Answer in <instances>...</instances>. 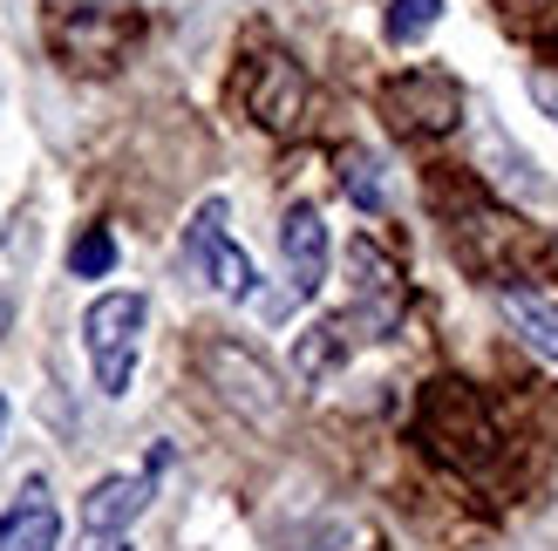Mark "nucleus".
I'll use <instances>...</instances> for the list:
<instances>
[{
  "label": "nucleus",
  "mask_w": 558,
  "mask_h": 551,
  "mask_svg": "<svg viewBox=\"0 0 558 551\" xmlns=\"http://www.w3.org/2000/svg\"><path fill=\"white\" fill-rule=\"evenodd\" d=\"M144 320H150L144 293H102V299H89V314H82V347H89V368H96L102 395L130 389L136 354H144Z\"/></svg>",
  "instance_id": "obj_1"
},
{
  "label": "nucleus",
  "mask_w": 558,
  "mask_h": 551,
  "mask_svg": "<svg viewBox=\"0 0 558 551\" xmlns=\"http://www.w3.org/2000/svg\"><path fill=\"white\" fill-rule=\"evenodd\" d=\"M178 259H184L191 280H205L211 293H226V299H259V272H253V259H245L239 245H232V232H226V198H205L198 211H191Z\"/></svg>",
  "instance_id": "obj_2"
},
{
  "label": "nucleus",
  "mask_w": 558,
  "mask_h": 551,
  "mask_svg": "<svg viewBox=\"0 0 558 551\" xmlns=\"http://www.w3.org/2000/svg\"><path fill=\"white\" fill-rule=\"evenodd\" d=\"M48 41L69 69H117V54L136 41V14H123L117 0H96V8H54Z\"/></svg>",
  "instance_id": "obj_3"
},
{
  "label": "nucleus",
  "mask_w": 558,
  "mask_h": 551,
  "mask_svg": "<svg viewBox=\"0 0 558 551\" xmlns=\"http://www.w3.org/2000/svg\"><path fill=\"white\" fill-rule=\"evenodd\" d=\"M381 109H388V123L409 130V136H442L463 117V89L436 69H415V75H396L381 89Z\"/></svg>",
  "instance_id": "obj_4"
},
{
  "label": "nucleus",
  "mask_w": 558,
  "mask_h": 551,
  "mask_svg": "<svg viewBox=\"0 0 558 551\" xmlns=\"http://www.w3.org/2000/svg\"><path fill=\"white\" fill-rule=\"evenodd\" d=\"M348 266H354V314H341V320L361 327V334H388V327L402 320V280H396V266H388V253L375 238H354Z\"/></svg>",
  "instance_id": "obj_5"
},
{
  "label": "nucleus",
  "mask_w": 558,
  "mask_h": 551,
  "mask_svg": "<svg viewBox=\"0 0 558 551\" xmlns=\"http://www.w3.org/2000/svg\"><path fill=\"white\" fill-rule=\"evenodd\" d=\"M279 259H287V286L293 299H314L327 286V225L314 205H287V218H279Z\"/></svg>",
  "instance_id": "obj_6"
},
{
  "label": "nucleus",
  "mask_w": 558,
  "mask_h": 551,
  "mask_svg": "<svg viewBox=\"0 0 558 551\" xmlns=\"http://www.w3.org/2000/svg\"><path fill=\"white\" fill-rule=\"evenodd\" d=\"M150 511V477H102L82 498V538H130V525Z\"/></svg>",
  "instance_id": "obj_7"
},
{
  "label": "nucleus",
  "mask_w": 558,
  "mask_h": 551,
  "mask_svg": "<svg viewBox=\"0 0 558 551\" xmlns=\"http://www.w3.org/2000/svg\"><path fill=\"white\" fill-rule=\"evenodd\" d=\"M245 102L266 130H293L300 123V102H306V75L287 62V54H259L253 82H245Z\"/></svg>",
  "instance_id": "obj_8"
},
{
  "label": "nucleus",
  "mask_w": 558,
  "mask_h": 551,
  "mask_svg": "<svg viewBox=\"0 0 558 551\" xmlns=\"http://www.w3.org/2000/svg\"><path fill=\"white\" fill-rule=\"evenodd\" d=\"M54 544H62V511H54L48 483L35 477L14 498V511L0 517V551H54Z\"/></svg>",
  "instance_id": "obj_9"
},
{
  "label": "nucleus",
  "mask_w": 558,
  "mask_h": 551,
  "mask_svg": "<svg viewBox=\"0 0 558 551\" xmlns=\"http://www.w3.org/2000/svg\"><path fill=\"white\" fill-rule=\"evenodd\" d=\"M505 320L518 327V341L532 347V354H545V362H558V299L505 286Z\"/></svg>",
  "instance_id": "obj_10"
},
{
  "label": "nucleus",
  "mask_w": 558,
  "mask_h": 551,
  "mask_svg": "<svg viewBox=\"0 0 558 551\" xmlns=\"http://www.w3.org/2000/svg\"><path fill=\"white\" fill-rule=\"evenodd\" d=\"M211 375L218 381H232V402H245V408H259V416H272L279 408V389H272V375L253 362V354H239V347H211Z\"/></svg>",
  "instance_id": "obj_11"
},
{
  "label": "nucleus",
  "mask_w": 558,
  "mask_h": 551,
  "mask_svg": "<svg viewBox=\"0 0 558 551\" xmlns=\"http://www.w3.org/2000/svg\"><path fill=\"white\" fill-rule=\"evenodd\" d=\"M436 21H442V0H388V21L381 27H388V41H396V48H415Z\"/></svg>",
  "instance_id": "obj_12"
},
{
  "label": "nucleus",
  "mask_w": 558,
  "mask_h": 551,
  "mask_svg": "<svg viewBox=\"0 0 558 551\" xmlns=\"http://www.w3.org/2000/svg\"><path fill=\"white\" fill-rule=\"evenodd\" d=\"M109 266H117V238H109L102 225H89V232L69 245V272H75V280H102Z\"/></svg>",
  "instance_id": "obj_13"
},
{
  "label": "nucleus",
  "mask_w": 558,
  "mask_h": 551,
  "mask_svg": "<svg viewBox=\"0 0 558 551\" xmlns=\"http://www.w3.org/2000/svg\"><path fill=\"white\" fill-rule=\"evenodd\" d=\"M375 171H381V163H375L368 150H354V157H348V171H341L348 198H354V205H368V211H381V177H375Z\"/></svg>",
  "instance_id": "obj_14"
},
{
  "label": "nucleus",
  "mask_w": 558,
  "mask_h": 551,
  "mask_svg": "<svg viewBox=\"0 0 558 551\" xmlns=\"http://www.w3.org/2000/svg\"><path fill=\"white\" fill-rule=\"evenodd\" d=\"M532 96H538V109L558 123V75H532Z\"/></svg>",
  "instance_id": "obj_15"
},
{
  "label": "nucleus",
  "mask_w": 558,
  "mask_h": 551,
  "mask_svg": "<svg viewBox=\"0 0 558 551\" xmlns=\"http://www.w3.org/2000/svg\"><path fill=\"white\" fill-rule=\"evenodd\" d=\"M8 327H14V299L0 293V341H8Z\"/></svg>",
  "instance_id": "obj_16"
},
{
  "label": "nucleus",
  "mask_w": 558,
  "mask_h": 551,
  "mask_svg": "<svg viewBox=\"0 0 558 551\" xmlns=\"http://www.w3.org/2000/svg\"><path fill=\"white\" fill-rule=\"evenodd\" d=\"M0 429H8V402H0Z\"/></svg>",
  "instance_id": "obj_17"
}]
</instances>
